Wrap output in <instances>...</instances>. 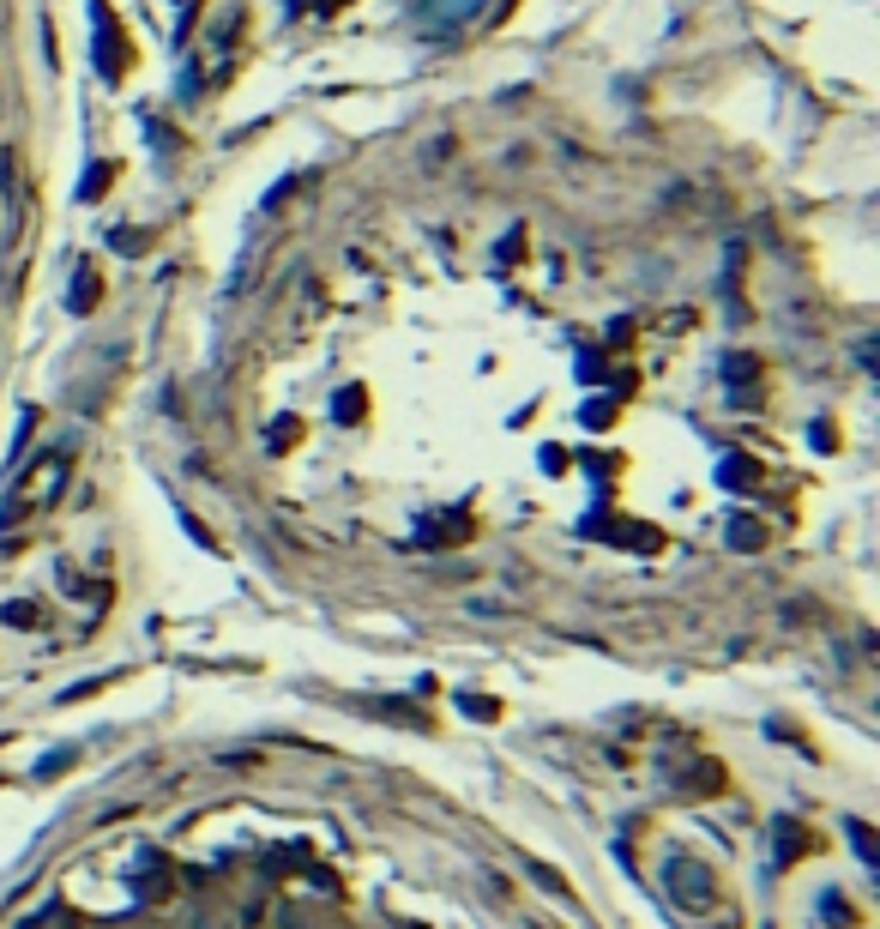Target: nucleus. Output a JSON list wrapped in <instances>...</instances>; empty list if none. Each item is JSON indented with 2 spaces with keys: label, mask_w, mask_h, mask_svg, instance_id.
Instances as JSON below:
<instances>
[{
  "label": "nucleus",
  "mask_w": 880,
  "mask_h": 929,
  "mask_svg": "<svg viewBox=\"0 0 880 929\" xmlns=\"http://www.w3.org/2000/svg\"><path fill=\"white\" fill-rule=\"evenodd\" d=\"M609 423H615V404H609V399L585 404V428H609Z\"/></svg>",
  "instance_id": "8"
},
{
  "label": "nucleus",
  "mask_w": 880,
  "mask_h": 929,
  "mask_svg": "<svg viewBox=\"0 0 880 929\" xmlns=\"http://www.w3.org/2000/svg\"><path fill=\"white\" fill-rule=\"evenodd\" d=\"M67 471H73L67 453H37V459L13 477V489H6V513H0V519L13 526V519H37L42 507H55L60 489H67Z\"/></svg>",
  "instance_id": "1"
},
{
  "label": "nucleus",
  "mask_w": 880,
  "mask_h": 929,
  "mask_svg": "<svg viewBox=\"0 0 880 929\" xmlns=\"http://www.w3.org/2000/svg\"><path fill=\"white\" fill-rule=\"evenodd\" d=\"M730 544H741V549H760V544H766V531L754 526V519H736V526H730Z\"/></svg>",
  "instance_id": "7"
},
{
  "label": "nucleus",
  "mask_w": 880,
  "mask_h": 929,
  "mask_svg": "<svg viewBox=\"0 0 880 929\" xmlns=\"http://www.w3.org/2000/svg\"><path fill=\"white\" fill-rule=\"evenodd\" d=\"M464 712H471V718H500V707L482 700V694H464Z\"/></svg>",
  "instance_id": "9"
},
{
  "label": "nucleus",
  "mask_w": 880,
  "mask_h": 929,
  "mask_svg": "<svg viewBox=\"0 0 880 929\" xmlns=\"http://www.w3.org/2000/svg\"><path fill=\"white\" fill-rule=\"evenodd\" d=\"M669 893H676L681 906H712V899H718V881H712V869H705V863L676 857V863H669Z\"/></svg>",
  "instance_id": "2"
},
{
  "label": "nucleus",
  "mask_w": 880,
  "mask_h": 929,
  "mask_svg": "<svg viewBox=\"0 0 880 929\" xmlns=\"http://www.w3.org/2000/svg\"><path fill=\"white\" fill-rule=\"evenodd\" d=\"M356 410H362V392H344V399H338V417H344V423H350Z\"/></svg>",
  "instance_id": "12"
},
{
  "label": "nucleus",
  "mask_w": 880,
  "mask_h": 929,
  "mask_svg": "<svg viewBox=\"0 0 880 929\" xmlns=\"http://www.w3.org/2000/svg\"><path fill=\"white\" fill-rule=\"evenodd\" d=\"M718 477H723L730 489H748V483H754V459H723Z\"/></svg>",
  "instance_id": "6"
},
{
  "label": "nucleus",
  "mask_w": 880,
  "mask_h": 929,
  "mask_svg": "<svg viewBox=\"0 0 880 929\" xmlns=\"http://www.w3.org/2000/svg\"><path fill=\"white\" fill-rule=\"evenodd\" d=\"M6 622H19V627H37V604H6Z\"/></svg>",
  "instance_id": "10"
},
{
  "label": "nucleus",
  "mask_w": 880,
  "mask_h": 929,
  "mask_svg": "<svg viewBox=\"0 0 880 929\" xmlns=\"http://www.w3.org/2000/svg\"><path fill=\"white\" fill-rule=\"evenodd\" d=\"M97 290H103L97 272H85V278L73 284V308H79V314H91V308H97Z\"/></svg>",
  "instance_id": "5"
},
{
  "label": "nucleus",
  "mask_w": 880,
  "mask_h": 929,
  "mask_svg": "<svg viewBox=\"0 0 880 929\" xmlns=\"http://www.w3.org/2000/svg\"><path fill=\"white\" fill-rule=\"evenodd\" d=\"M482 0H422V24H435V31H453V24L477 19Z\"/></svg>",
  "instance_id": "3"
},
{
  "label": "nucleus",
  "mask_w": 880,
  "mask_h": 929,
  "mask_svg": "<svg viewBox=\"0 0 880 929\" xmlns=\"http://www.w3.org/2000/svg\"><path fill=\"white\" fill-rule=\"evenodd\" d=\"M850 845H857V857H868V863L880 857V839H875V827H868V821H850Z\"/></svg>",
  "instance_id": "4"
},
{
  "label": "nucleus",
  "mask_w": 880,
  "mask_h": 929,
  "mask_svg": "<svg viewBox=\"0 0 880 929\" xmlns=\"http://www.w3.org/2000/svg\"><path fill=\"white\" fill-rule=\"evenodd\" d=\"M103 176H115V169H109V163H97V169H91V182H85V200H91V194H103Z\"/></svg>",
  "instance_id": "11"
}]
</instances>
